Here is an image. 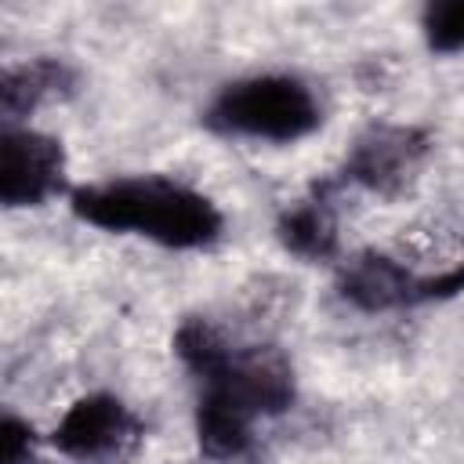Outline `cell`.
Returning a JSON list of instances; mask_svg holds the SVG:
<instances>
[{"label":"cell","instance_id":"cell-1","mask_svg":"<svg viewBox=\"0 0 464 464\" xmlns=\"http://www.w3.org/2000/svg\"><path fill=\"white\" fill-rule=\"evenodd\" d=\"M69 207L94 228L145 236L170 250H203L225 228L221 210L203 192L163 174L80 185L69 192Z\"/></svg>","mask_w":464,"mask_h":464},{"label":"cell","instance_id":"cell-2","mask_svg":"<svg viewBox=\"0 0 464 464\" xmlns=\"http://www.w3.org/2000/svg\"><path fill=\"white\" fill-rule=\"evenodd\" d=\"M203 123L232 138L297 141L323 123V109L304 80L286 72H265L225 83L207 105Z\"/></svg>","mask_w":464,"mask_h":464},{"label":"cell","instance_id":"cell-3","mask_svg":"<svg viewBox=\"0 0 464 464\" xmlns=\"http://www.w3.org/2000/svg\"><path fill=\"white\" fill-rule=\"evenodd\" d=\"M428 149H431V138L420 127L373 123L352 141L337 181H352L381 199H395L417 178Z\"/></svg>","mask_w":464,"mask_h":464},{"label":"cell","instance_id":"cell-4","mask_svg":"<svg viewBox=\"0 0 464 464\" xmlns=\"http://www.w3.org/2000/svg\"><path fill=\"white\" fill-rule=\"evenodd\" d=\"M65 188L62 141L33 127H4L0 138V203L40 207Z\"/></svg>","mask_w":464,"mask_h":464},{"label":"cell","instance_id":"cell-5","mask_svg":"<svg viewBox=\"0 0 464 464\" xmlns=\"http://www.w3.org/2000/svg\"><path fill=\"white\" fill-rule=\"evenodd\" d=\"M141 439L138 417L109 392H94L76 399L65 417L54 424L51 442L58 453L72 460H105L134 450Z\"/></svg>","mask_w":464,"mask_h":464},{"label":"cell","instance_id":"cell-6","mask_svg":"<svg viewBox=\"0 0 464 464\" xmlns=\"http://www.w3.org/2000/svg\"><path fill=\"white\" fill-rule=\"evenodd\" d=\"M199 384L232 395L254 417H276L294 402V366L272 344L232 348L225 366Z\"/></svg>","mask_w":464,"mask_h":464},{"label":"cell","instance_id":"cell-7","mask_svg":"<svg viewBox=\"0 0 464 464\" xmlns=\"http://www.w3.org/2000/svg\"><path fill=\"white\" fill-rule=\"evenodd\" d=\"M337 294L359 312L420 304V279L384 250H359L337 268Z\"/></svg>","mask_w":464,"mask_h":464},{"label":"cell","instance_id":"cell-8","mask_svg":"<svg viewBox=\"0 0 464 464\" xmlns=\"http://www.w3.org/2000/svg\"><path fill=\"white\" fill-rule=\"evenodd\" d=\"M337 185H341L337 178L315 181L304 199H294L279 214L276 236L286 254H294L301 261H330L337 254V214L330 203V192Z\"/></svg>","mask_w":464,"mask_h":464},{"label":"cell","instance_id":"cell-9","mask_svg":"<svg viewBox=\"0 0 464 464\" xmlns=\"http://www.w3.org/2000/svg\"><path fill=\"white\" fill-rule=\"evenodd\" d=\"M72 87H76V72L62 58H33V62L11 65L0 76V112L11 127L14 120L29 116L36 105L69 98Z\"/></svg>","mask_w":464,"mask_h":464},{"label":"cell","instance_id":"cell-10","mask_svg":"<svg viewBox=\"0 0 464 464\" xmlns=\"http://www.w3.org/2000/svg\"><path fill=\"white\" fill-rule=\"evenodd\" d=\"M196 439L207 457L239 460L254 446V413L243 410L232 395L203 388L196 402Z\"/></svg>","mask_w":464,"mask_h":464},{"label":"cell","instance_id":"cell-11","mask_svg":"<svg viewBox=\"0 0 464 464\" xmlns=\"http://www.w3.org/2000/svg\"><path fill=\"white\" fill-rule=\"evenodd\" d=\"M424 44L435 54H457L464 51V0H435L420 14Z\"/></svg>","mask_w":464,"mask_h":464},{"label":"cell","instance_id":"cell-12","mask_svg":"<svg viewBox=\"0 0 464 464\" xmlns=\"http://www.w3.org/2000/svg\"><path fill=\"white\" fill-rule=\"evenodd\" d=\"M33 442V428L25 420H18L14 413L0 420V464H29Z\"/></svg>","mask_w":464,"mask_h":464},{"label":"cell","instance_id":"cell-13","mask_svg":"<svg viewBox=\"0 0 464 464\" xmlns=\"http://www.w3.org/2000/svg\"><path fill=\"white\" fill-rule=\"evenodd\" d=\"M464 290V261L435 279H420V301H442V297H453Z\"/></svg>","mask_w":464,"mask_h":464}]
</instances>
